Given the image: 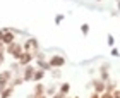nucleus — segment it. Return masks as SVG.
Here are the masks:
<instances>
[{
	"instance_id": "9d476101",
	"label": "nucleus",
	"mask_w": 120,
	"mask_h": 98,
	"mask_svg": "<svg viewBox=\"0 0 120 98\" xmlns=\"http://www.w3.org/2000/svg\"><path fill=\"white\" fill-rule=\"evenodd\" d=\"M41 95H46V88L43 84H36L34 88V93H33V96H41Z\"/></svg>"
},
{
	"instance_id": "f03ea898",
	"label": "nucleus",
	"mask_w": 120,
	"mask_h": 98,
	"mask_svg": "<svg viewBox=\"0 0 120 98\" xmlns=\"http://www.w3.org/2000/svg\"><path fill=\"white\" fill-rule=\"evenodd\" d=\"M22 48H24V52H29V53H33V55H36L40 45H38V40H36V38H29V40H26V43L22 45Z\"/></svg>"
},
{
	"instance_id": "7ed1b4c3",
	"label": "nucleus",
	"mask_w": 120,
	"mask_h": 98,
	"mask_svg": "<svg viewBox=\"0 0 120 98\" xmlns=\"http://www.w3.org/2000/svg\"><path fill=\"white\" fill-rule=\"evenodd\" d=\"M10 81H12V71H4L0 74V93L7 84H10Z\"/></svg>"
},
{
	"instance_id": "f257e3e1",
	"label": "nucleus",
	"mask_w": 120,
	"mask_h": 98,
	"mask_svg": "<svg viewBox=\"0 0 120 98\" xmlns=\"http://www.w3.org/2000/svg\"><path fill=\"white\" fill-rule=\"evenodd\" d=\"M7 52H9V55H12L14 59H19L21 53L24 52V48H22V45H21V43L12 41L10 45H7Z\"/></svg>"
},
{
	"instance_id": "4be33fe9",
	"label": "nucleus",
	"mask_w": 120,
	"mask_h": 98,
	"mask_svg": "<svg viewBox=\"0 0 120 98\" xmlns=\"http://www.w3.org/2000/svg\"><path fill=\"white\" fill-rule=\"evenodd\" d=\"M118 10H120V0H118Z\"/></svg>"
},
{
	"instance_id": "2eb2a0df",
	"label": "nucleus",
	"mask_w": 120,
	"mask_h": 98,
	"mask_svg": "<svg viewBox=\"0 0 120 98\" xmlns=\"http://www.w3.org/2000/svg\"><path fill=\"white\" fill-rule=\"evenodd\" d=\"M112 98H120V90H113L112 91Z\"/></svg>"
},
{
	"instance_id": "39448f33",
	"label": "nucleus",
	"mask_w": 120,
	"mask_h": 98,
	"mask_svg": "<svg viewBox=\"0 0 120 98\" xmlns=\"http://www.w3.org/2000/svg\"><path fill=\"white\" fill-rule=\"evenodd\" d=\"M15 40V35H14V31H10V29H2V43L5 47L10 45Z\"/></svg>"
},
{
	"instance_id": "dca6fc26",
	"label": "nucleus",
	"mask_w": 120,
	"mask_h": 98,
	"mask_svg": "<svg viewBox=\"0 0 120 98\" xmlns=\"http://www.w3.org/2000/svg\"><path fill=\"white\" fill-rule=\"evenodd\" d=\"M62 21H64V16H62V14H58L57 17H55V23H57V24H60Z\"/></svg>"
},
{
	"instance_id": "b1692460",
	"label": "nucleus",
	"mask_w": 120,
	"mask_h": 98,
	"mask_svg": "<svg viewBox=\"0 0 120 98\" xmlns=\"http://www.w3.org/2000/svg\"><path fill=\"white\" fill-rule=\"evenodd\" d=\"M74 98H79V96H74Z\"/></svg>"
},
{
	"instance_id": "1a4fd4ad",
	"label": "nucleus",
	"mask_w": 120,
	"mask_h": 98,
	"mask_svg": "<svg viewBox=\"0 0 120 98\" xmlns=\"http://www.w3.org/2000/svg\"><path fill=\"white\" fill-rule=\"evenodd\" d=\"M12 91H14V86H12V84H7V86L2 90V93H0V98H9L10 95H12Z\"/></svg>"
},
{
	"instance_id": "9b49d317",
	"label": "nucleus",
	"mask_w": 120,
	"mask_h": 98,
	"mask_svg": "<svg viewBox=\"0 0 120 98\" xmlns=\"http://www.w3.org/2000/svg\"><path fill=\"white\" fill-rule=\"evenodd\" d=\"M43 78H45V71H43V69H36L34 74H33V79L31 81H41Z\"/></svg>"
},
{
	"instance_id": "6e6552de",
	"label": "nucleus",
	"mask_w": 120,
	"mask_h": 98,
	"mask_svg": "<svg viewBox=\"0 0 120 98\" xmlns=\"http://www.w3.org/2000/svg\"><path fill=\"white\" fill-rule=\"evenodd\" d=\"M93 86H94V91H96V93H103V91H105L106 83H105L103 79H94V81H93Z\"/></svg>"
},
{
	"instance_id": "a211bd4d",
	"label": "nucleus",
	"mask_w": 120,
	"mask_h": 98,
	"mask_svg": "<svg viewBox=\"0 0 120 98\" xmlns=\"http://www.w3.org/2000/svg\"><path fill=\"white\" fill-rule=\"evenodd\" d=\"M113 41H115V40H113V36H108V45H113Z\"/></svg>"
},
{
	"instance_id": "5701e85b",
	"label": "nucleus",
	"mask_w": 120,
	"mask_h": 98,
	"mask_svg": "<svg viewBox=\"0 0 120 98\" xmlns=\"http://www.w3.org/2000/svg\"><path fill=\"white\" fill-rule=\"evenodd\" d=\"M96 2H101V0H96Z\"/></svg>"
},
{
	"instance_id": "4468645a",
	"label": "nucleus",
	"mask_w": 120,
	"mask_h": 98,
	"mask_svg": "<svg viewBox=\"0 0 120 98\" xmlns=\"http://www.w3.org/2000/svg\"><path fill=\"white\" fill-rule=\"evenodd\" d=\"M81 31H82V35H88V33H89V26L82 24V26H81Z\"/></svg>"
},
{
	"instance_id": "ddd939ff",
	"label": "nucleus",
	"mask_w": 120,
	"mask_h": 98,
	"mask_svg": "<svg viewBox=\"0 0 120 98\" xmlns=\"http://www.w3.org/2000/svg\"><path fill=\"white\" fill-rule=\"evenodd\" d=\"M58 91H60V93H64V95H67L69 91H70V84H69V83H64L62 86H60Z\"/></svg>"
},
{
	"instance_id": "aec40b11",
	"label": "nucleus",
	"mask_w": 120,
	"mask_h": 98,
	"mask_svg": "<svg viewBox=\"0 0 120 98\" xmlns=\"http://www.w3.org/2000/svg\"><path fill=\"white\" fill-rule=\"evenodd\" d=\"M112 55H113V57H117V55H118V50H115V48H113V50H112Z\"/></svg>"
},
{
	"instance_id": "423d86ee",
	"label": "nucleus",
	"mask_w": 120,
	"mask_h": 98,
	"mask_svg": "<svg viewBox=\"0 0 120 98\" xmlns=\"http://www.w3.org/2000/svg\"><path fill=\"white\" fill-rule=\"evenodd\" d=\"M33 57H34L33 53H29V52H22V53H21V57L17 59V60H19V65H28V64L33 60Z\"/></svg>"
},
{
	"instance_id": "6ab92c4d",
	"label": "nucleus",
	"mask_w": 120,
	"mask_h": 98,
	"mask_svg": "<svg viewBox=\"0 0 120 98\" xmlns=\"http://www.w3.org/2000/svg\"><path fill=\"white\" fill-rule=\"evenodd\" d=\"M89 98H100V93H96V91H94V93H93Z\"/></svg>"
},
{
	"instance_id": "20e7f679",
	"label": "nucleus",
	"mask_w": 120,
	"mask_h": 98,
	"mask_svg": "<svg viewBox=\"0 0 120 98\" xmlns=\"http://www.w3.org/2000/svg\"><path fill=\"white\" fill-rule=\"evenodd\" d=\"M48 64H50V67H55V69L64 67V65H65V57H62V55H53V57H50Z\"/></svg>"
},
{
	"instance_id": "412c9836",
	"label": "nucleus",
	"mask_w": 120,
	"mask_h": 98,
	"mask_svg": "<svg viewBox=\"0 0 120 98\" xmlns=\"http://www.w3.org/2000/svg\"><path fill=\"white\" fill-rule=\"evenodd\" d=\"M31 98H46V95H41V96H31Z\"/></svg>"
},
{
	"instance_id": "0eeeda50",
	"label": "nucleus",
	"mask_w": 120,
	"mask_h": 98,
	"mask_svg": "<svg viewBox=\"0 0 120 98\" xmlns=\"http://www.w3.org/2000/svg\"><path fill=\"white\" fill-rule=\"evenodd\" d=\"M34 71H36V67H33V65L28 64V65H26V69H24V74H22V81H31Z\"/></svg>"
},
{
	"instance_id": "f8f14e48",
	"label": "nucleus",
	"mask_w": 120,
	"mask_h": 98,
	"mask_svg": "<svg viewBox=\"0 0 120 98\" xmlns=\"http://www.w3.org/2000/svg\"><path fill=\"white\" fill-rule=\"evenodd\" d=\"M38 65H40V69H43V71L52 69V67H50V64H48L46 60H43V59H40V60H38Z\"/></svg>"
},
{
	"instance_id": "f3484780",
	"label": "nucleus",
	"mask_w": 120,
	"mask_h": 98,
	"mask_svg": "<svg viewBox=\"0 0 120 98\" xmlns=\"http://www.w3.org/2000/svg\"><path fill=\"white\" fill-rule=\"evenodd\" d=\"M52 98H65V95H64V93H60V91H58V93L52 95Z\"/></svg>"
}]
</instances>
